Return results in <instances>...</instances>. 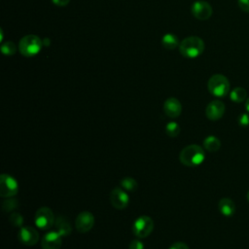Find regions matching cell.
Returning <instances> with one entry per match:
<instances>
[{
    "label": "cell",
    "instance_id": "6da1fadb",
    "mask_svg": "<svg viewBox=\"0 0 249 249\" xmlns=\"http://www.w3.org/2000/svg\"><path fill=\"white\" fill-rule=\"evenodd\" d=\"M205 153L202 147L196 144H191L183 148L179 154V160L186 166L195 167L203 162Z\"/></svg>",
    "mask_w": 249,
    "mask_h": 249
},
{
    "label": "cell",
    "instance_id": "7a4b0ae2",
    "mask_svg": "<svg viewBox=\"0 0 249 249\" xmlns=\"http://www.w3.org/2000/svg\"><path fill=\"white\" fill-rule=\"evenodd\" d=\"M204 51V42L197 36H189L183 39L179 45L180 53L188 58H196Z\"/></svg>",
    "mask_w": 249,
    "mask_h": 249
},
{
    "label": "cell",
    "instance_id": "3957f363",
    "mask_svg": "<svg viewBox=\"0 0 249 249\" xmlns=\"http://www.w3.org/2000/svg\"><path fill=\"white\" fill-rule=\"evenodd\" d=\"M43 45V41L40 37L33 34H29L23 36L20 39L18 43V51L22 55L30 57L38 54Z\"/></svg>",
    "mask_w": 249,
    "mask_h": 249
},
{
    "label": "cell",
    "instance_id": "277c9868",
    "mask_svg": "<svg viewBox=\"0 0 249 249\" xmlns=\"http://www.w3.org/2000/svg\"><path fill=\"white\" fill-rule=\"evenodd\" d=\"M207 89L212 95L216 97H224L230 92V82L226 76L215 74L209 78Z\"/></svg>",
    "mask_w": 249,
    "mask_h": 249
},
{
    "label": "cell",
    "instance_id": "5b68a950",
    "mask_svg": "<svg viewBox=\"0 0 249 249\" xmlns=\"http://www.w3.org/2000/svg\"><path fill=\"white\" fill-rule=\"evenodd\" d=\"M154 221L150 216L142 215L138 217L132 225V232L137 238H145L151 234L154 230Z\"/></svg>",
    "mask_w": 249,
    "mask_h": 249
},
{
    "label": "cell",
    "instance_id": "8992f818",
    "mask_svg": "<svg viewBox=\"0 0 249 249\" xmlns=\"http://www.w3.org/2000/svg\"><path fill=\"white\" fill-rule=\"evenodd\" d=\"M34 222L38 229L40 230H50L55 222L54 215L51 208L47 206L40 207L36 210L34 216Z\"/></svg>",
    "mask_w": 249,
    "mask_h": 249
},
{
    "label": "cell",
    "instance_id": "52a82bcc",
    "mask_svg": "<svg viewBox=\"0 0 249 249\" xmlns=\"http://www.w3.org/2000/svg\"><path fill=\"white\" fill-rule=\"evenodd\" d=\"M18 192V183L10 174L2 173L0 176V196L4 198L13 197Z\"/></svg>",
    "mask_w": 249,
    "mask_h": 249
},
{
    "label": "cell",
    "instance_id": "ba28073f",
    "mask_svg": "<svg viewBox=\"0 0 249 249\" xmlns=\"http://www.w3.org/2000/svg\"><path fill=\"white\" fill-rule=\"evenodd\" d=\"M110 202L116 209H124L129 202V196L122 187H116L114 188L109 196Z\"/></svg>",
    "mask_w": 249,
    "mask_h": 249
},
{
    "label": "cell",
    "instance_id": "9c48e42d",
    "mask_svg": "<svg viewBox=\"0 0 249 249\" xmlns=\"http://www.w3.org/2000/svg\"><path fill=\"white\" fill-rule=\"evenodd\" d=\"M94 226V216L89 211L80 212L75 219V228L79 232L89 231Z\"/></svg>",
    "mask_w": 249,
    "mask_h": 249
},
{
    "label": "cell",
    "instance_id": "30bf717a",
    "mask_svg": "<svg viewBox=\"0 0 249 249\" xmlns=\"http://www.w3.org/2000/svg\"><path fill=\"white\" fill-rule=\"evenodd\" d=\"M18 238L25 246H33L35 245L38 240H39V232L37 231L36 229L32 227H20L18 233Z\"/></svg>",
    "mask_w": 249,
    "mask_h": 249
},
{
    "label": "cell",
    "instance_id": "8fae6325",
    "mask_svg": "<svg viewBox=\"0 0 249 249\" xmlns=\"http://www.w3.org/2000/svg\"><path fill=\"white\" fill-rule=\"evenodd\" d=\"M192 14L196 18H197L199 20H205L211 17L212 7L206 1L198 0V1H196L193 3Z\"/></svg>",
    "mask_w": 249,
    "mask_h": 249
},
{
    "label": "cell",
    "instance_id": "7c38bea8",
    "mask_svg": "<svg viewBox=\"0 0 249 249\" xmlns=\"http://www.w3.org/2000/svg\"><path fill=\"white\" fill-rule=\"evenodd\" d=\"M225 104L221 100H212L205 108V115L210 121H218L225 113Z\"/></svg>",
    "mask_w": 249,
    "mask_h": 249
},
{
    "label": "cell",
    "instance_id": "4fadbf2b",
    "mask_svg": "<svg viewBox=\"0 0 249 249\" xmlns=\"http://www.w3.org/2000/svg\"><path fill=\"white\" fill-rule=\"evenodd\" d=\"M62 236L55 231H48L41 240L43 249H60L62 245Z\"/></svg>",
    "mask_w": 249,
    "mask_h": 249
},
{
    "label": "cell",
    "instance_id": "5bb4252c",
    "mask_svg": "<svg viewBox=\"0 0 249 249\" xmlns=\"http://www.w3.org/2000/svg\"><path fill=\"white\" fill-rule=\"evenodd\" d=\"M163 111L167 117L172 119L177 118L182 112L181 102L175 97H169L163 103Z\"/></svg>",
    "mask_w": 249,
    "mask_h": 249
},
{
    "label": "cell",
    "instance_id": "9a60e30c",
    "mask_svg": "<svg viewBox=\"0 0 249 249\" xmlns=\"http://www.w3.org/2000/svg\"><path fill=\"white\" fill-rule=\"evenodd\" d=\"M218 208L220 213L226 217H231L235 212V204L230 197L221 198L218 203Z\"/></svg>",
    "mask_w": 249,
    "mask_h": 249
},
{
    "label": "cell",
    "instance_id": "2e32d148",
    "mask_svg": "<svg viewBox=\"0 0 249 249\" xmlns=\"http://www.w3.org/2000/svg\"><path fill=\"white\" fill-rule=\"evenodd\" d=\"M54 226H55L56 231L61 236H67L72 231V227H71L69 221L63 216H59L58 218L55 219Z\"/></svg>",
    "mask_w": 249,
    "mask_h": 249
},
{
    "label": "cell",
    "instance_id": "e0dca14e",
    "mask_svg": "<svg viewBox=\"0 0 249 249\" xmlns=\"http://www.w3.org/2000/svg\"><path fill=\"white\" fill-rule=\"evenodd\" d=\"M161 45L166 50H174L179 48L180 43L176 35L172 33H166L161 38Z\"/></svg>",
    "mask_w": 249,
    "mask_h": 249
},
{
    "label": "cell",
    "instance_id": "ac0fdd59",
    "mask_svg": "<svg viewBox=\"0 0 249 249\" xmlns=\"http://www.w3.org/2000/svg\"><path fill=\"white\" fill-rule=\"evenodd\" d=\"M203 147L206 151L214 153L217 152L221 147V141L214 135H209L203 140Z\"/></svg>",
    "mask_w": 249,
    "mask_h": 249
},
{
    "label": "cell",
    "instance_id": "d6986e66",
    "mask_svg": "<svg viewBox=\"0 0 249 249\" xmlns=\"http://www.w3.org/2000/svg\"><path fill=\"white\" fill-rule=\"evenodd\" d=\"M247 92L243 88H234L231 92H230V97L233 102L240 103L244 100L247 99Z\"/></svg>",
    "mask_w": 249,
    "mask_h": 249
},
{
    "label": "cell",
    "instance_id": "ffe728a7",
    "mask_svg": "<svg viewBox=\"0 0 249 249\" xmlns=\"http://www.w3.org/2000/svg\"><path fill=\"white\" fill-rule=\"evenodd\" d=\"M120 185L126 192H135L137 187H138L137 181L134 178H132V177H124V178H123L121 180V182H120Z\"/></svg>",
    "mask_w": 249,
    "mask_h": 249
},
{
    "label": "cell",
    "instance_id": "44dd1931",
    "mask_svg": "<svg viewBox=\"0 0 249 249\" xmlns=\"http://www.w3.org/2000/svg\"><path fill=\"white\" fill-rule=\"evenodd\" d=\"M165 132L170 137H176L180 133V125L175 122H169L165 125Z\"/></svg>",
    "mask_w": 249,
    "mask_h": 249
},
{
    "label": "cell",
    "instance_id": "7402d4cb",
    "mask_svg": "<svg viewBox=\"0 0 249 249\" xmlns=\"http://www.w3.org/2000/svg\"><path fill=\"white\" fill-rule=\"evenodd\" d=\"M1 52L5 55H13L17 52V46L13 42L7 41L1 45Z\"/></svg>",
    "mask_w": 249,
    "mask_h": 249
},
{
    "label": "cell",
    "instance_id": "603a6c76",
    "mask_svg": "<svg viewBox=\"0 0 249 249\" xmlns=\"http://www.w3.org/2000/svg\"><path fill=\"white\" fill-rule=\"evenodd\" d=\"M18 205V202L16 198H11V197H7L3 203H2V209L5 212H10L12 210H14L15 208H17Z\"/></svg>",
    "mask_w": 249,
    "mask_h": 249
},
{
    "label": "cell",
    "instance_id": "cb8c5ba5",
    "mask_svg": "<svg viewBox=\"0 0 249 249\" xmlns=\"http://www.w3.org/2000/svg\"><path fill=\"white\" fill-rule=\"evenodd\" d=\"M9 221L14 227H22L23 217L18 212H14L9 216Z\"/></svg>",
    "mask_w": 249,
    "mask_h": 249
},
{
    "label": "cell",
    "instance_id": "d4e9b609",
    "mask_svg": "<svg viewBox=\"0 0 249 249\" xmlns=\"http://www.w3.org/2000/svg\"><path fill=\"white\" fill-rule=\"evenodd\" d=\"M128 249H144V244L140 238H136L130 241Z\"/></svg>",
    "mask_w": 249,
    "mask_h": 249
},
{
    "label": "cell",
    "instance_id": "484cf974",
    "mask_svg": "<svg viewBox=\"0 0 249 249\" xmlns=\"http://www.w3.org/2000/svg\"><path fill=\"white\" fill-rule=\"evenodd\" d=\"M237 4L240 10L249 13V0H237Z\"/></svg>",
    "mask_w": 249,
    "mask_h": 249
},
{
    "label": "cell",
    "instance_id": "4316f807",
    "mask_svg": "<svg viewBox=\"0 0 249 249\" xmlns=\"http://www.w3.org/2000/svg\"><path fill=\"white\" fill-rule=\"evenodd\" d=\"M169 249H190V248H189V246H188L186 243L181 242V241H178V242L173 243V244L169 247Z\"/></svg>",
    "mask_w": 249,
    "mask_h": 249
},
{
    "label": "cell",
    "instance_id": "83f0119b",
    "mask_svg": "<svg viewBox=\"0 0 249 249\" xmlns=\"http://www.w3.org/2000/svg\"><path fill=\"white\" fill-rule=\"evenodd\" d=\"M238 123L240 125H247L249 124V116L247 114H242L238 118Z\"/></svg>",
    "mask_w": 249,
    "mask_h": 249
},
{
    "label": "cell",
    "instance_id": "f1b7e54d",
    "mask_svg": "<svg viewBox=\"0 0 249 249\" xmlns=\"http://www.w3.org/2000/svg\"><path fill=\"white\" fill-rule=\"evenodd\" d=\"M52 2H53L54 5H56V6L64 7V6H66V5L70 2V0H52Z\"/></svg>",
    "mask_w": 249,
    "mask_h": 249
},
{
    "label": "cell",
    "instance_id": "f546056e",
    "mask_svg": "<svg viewBox=\"0 0 249 249\" xmlns=\"http://www.w3.org/2000/svg\"><path fill=\"white\" fill-rule=\"evenodd\" d=\"M245 109L249 113V97H247V99L245 100Z\"/></svg>",
    "mask_w": 249,
    "mask_h": 249
},
{
    "label": "cell",
    "instance_id": "4dcf8cb0",
    "mask_svg": "<svg viewBox=\"0 0 249 249\" xmlns=\"http://www.w3.org/2000/svg\"><path fill=\"white\" fill-rule=\"evenodd\" d=\"M247 199H248V201H249V191H248V193H247Z\"/></svg>",
    "mask_w": 249,
    "mask_h": 249
}]
</instances>
